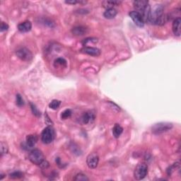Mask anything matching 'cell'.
<instances>
[{
	"label": "cell",
	"instance_id": "6da1fadb",
	"mask_svg": "<svg viewBox=\"0 0 181 181\" xmlns=\"http://www.w3.org/2000/svg\"><path fill=\"white\" fill-rule=\"evenodd\" d=\"M28 158L33 164L38 165V166H41L42 163L45 161V156L42 151L37 149H33L29 153Z\"/></svg>",
	"mask_w": 181,
	"mask_h": 181
},
{
	"label": "cell",
	"instance_id": "7a4b0ae2",
	"mask_svg": "<svg viewBox=\"0 0 181 181\" xmlns=\"http://www.w3.org/2000/svg\"><path fill=\"white\" fill-rule=\"evenodd\" d=\"M148 173V166L144 163H139L136 166L134 171V177L136 180H140L144 179Z\"/></svg>",
	"mask_w": 181,
	"mask_h": 181
},
{
	"label": "cell",
	"instance_id": "3957f363",
	"mask_svg": "<svg viewBox=\"0 0 181 181\" xmlns=\"http://www.w3.org/2000/svg\"><path fill=\"white\" fill-rule=\"evenodd\" d=\"M55 138V131L54 129L51 126L45 127L42 132L41 140L44 144H50L53 141Z\"/></svg>",
	"mask_w": 181,
	"mask_h": 181
},
{
	"label": "cell",
	"instance_id": "277c9868",
	"mask_svg": "<svg viewBox=\"0 0 181 181\" xmlns=\"http://www.w3.org/2000/svg\"><path fill=\"white\" fill-rule=\"evenodd\" d=\"M173 127V125L169 122H159L155 124L151 128L152 132L156 135H159L168 131Z\"/></svg>",
	"mask_w": 181,
	"mask_h": 181
},
{
	"label": "cell",
	"instance_id": "5b68a950",
	"mask_svg": "<svg viewBox=\"0 0 181 181\" xmlns=\"http://www.w3.org/2000/svg\"><path fill=\"white\" fill-rule=\"evenodd\" d=\"M17 57L23 61H31L33 59V54L28 49L26 48H21L16 51Z\"/></svg>",
	"mask_w": 181,
	"mask_h": 181
},
{
	"label": "cell",
	"instance_id": "8992f818",
	"mask_svg": "<svg viewBox=\"0 0 181 181\" xmlns=\"http://www.w3.org/2000/svg\"><path fill=\"white\" fill-rule=\"evenodd\" d=\"M99 162V156L96 153L90 154L86 158V164L89 168H96Z\"/></svg>",
	"mask_w": 181,
	"mask_h": 181
},
{
	"label": "cell",
	"instance_id": "52a82bcc",
	"mask_svg": "<svg viewBox=\"0 0 181 181\" xmlns=\"http://www.w3.org/2000/svg\"><path fill=\"white\" fill-rule=\"evenodd\" d=\"M129 16L131 17V19H132V21H134L136 25L139 27H143L144 25V19L141 14L139 12H136V11H132V12H129Z\"/></svg>",
	"mask_w": 181,
	"mask_h": 181
},
{
	"label": "cell",
	"instance_id": "ba28073f",
	"mask_svg": "<svg viewBox=\"0 0 181 181\" xmlns=\"http://www.w3.org/2000/svg\"><path fill=\"white\" fill-rule=\"evenodd\" d=\"M81 52L85 53V54L89 55L91 56H94V57H98L100 55V50L98 48H93V47H84L81 50Z\"/></svg>",
	"mask_w": 181,
	"mask_h": 181
},
{
	"label": "cell",
	"instance_id": "9c48e42d",
	"mask_svg": "<svg viewBox=\"0 0 181 181\" xmlns=\"http://www.w3.org/2000/svg\"><path fill=\"white\" fill-rule=\"evenodd\" d=\"M180 24H181V19L180 17H178L174 19V21L173 22V26H172V30H173L174 35L178 37L180 36V33H181Z\"/></svg>",
	"mask_w": 181,
	"mask_h": 181
},
{
	"label": "cell",
	"instance_id": "30bf717a",
	"mask_svg": "<svg viewBox=\"0 0 181 181\" xmlns=\"http://www.w3.org/2000/svg\"><path fill=\"white\" fill-rule=\"evenodd\" d=\"M95 113H93L92 111H89L84 114L81 118V120L84 124H89L90 123V122L91 123V122L95 120Z\"/></svg>",
	"mask_w": 181,
	"mask_h": 181
},
{
	"label": "cell",
	"instance_id": "8fae6325",
	"mask_svg": "<svg viewBox=\"0 0 181 181\" xmlns=\"http://www.w3.org/2000/svg\"><path fill=\"white\" fill-rule=\"evenodd\" d=\"M31 28H32V24L29 21H24L18 25V29L22 33L28 32L31 30Z\"/></svg>",
	"mask_w": 181,
	"mask_h": 181
},
{
	"label": "cell",
	"instance_id": "7c38bea8",
	"mask_svg": "<svg viewBox=\"0 0 181 181\" xmlns=\"http://www.w3.org/2000/svg\"><path fill=\"white\" fill-rule=\"evenodd\" d=\"M87 31H87V28L86 27L79 26L73 28L72 30H71V33H73V35H77V36H81V35L86 34Z\"/></svg>",
	"mask_w": 181,
	"mask_h": 181
},
{
	"label": "cell",
	"instance_id": "4fadbf2b",
	"mask_svg": "<svg viewBox=\"0 0 181 181\" xmlns=\"http://www.w3.org/2000/svg\"><path fill=\"white\" fill-rule=\"evenodd\" d=\"M38 137L36 135H29L26 137V144L29 147H33L36 144Z\"/></svg>",
	"mask_w": 181,
	"mask_h": 181
},
{
	"label": "cell",
	"instance_id": "5bb4252c",
	"mask_svg": "<svg viewBox=\"0 0 181 181\" xmlns=\"http://www.w3.org/2000/svg\"><path fill=\"white\" fill-rule=\"evenodd\" d=\"M117 14H118L117 10L114 8H111V9H106V12H104L103 16L106 19H114V18L116 16Z\"/></svg>",
	"mask_w": 181,
	"mask_h": 181
},
{
	"label": "cell",
	"instance_id": "9a60e30c",
	"mask_svg": "<svg viewBox=\"0 0 181 181\" xmlns=\"http://www.w3.org/2000/svg\"><path fill=\"white\" fill-rule=\"evenodd\" d=\"M121 3L122 2L119 1H103L102 2V6L108 9L113 8L114 6L120 5Z\"/></svg>",
	"mask_w": 181,
	"mask_h": 181
},
{
	"label": "cell",
	"instance_id": "2e32d148",
	"mask_svg": "<svg viewBox=\"0 0 181 181\" xmlns=\"http://www.w3.org/2000/svg\"><path fill=\"white\" fill-rule=\"evenodd\" d=\"M122 132H123V128L120 125L115 124L113 128V135L114 137L119 138L120 136L122 135Z\"/></svg>",
	"mask_w": 181,
	"mask_h": 181
},
{
	"label": "cell",
	"instance_id": "e0dca14e",
	"mask_svg": "<svg viewBox=\"0 0 181 181\" xmlns=\"http://www.w3.org/2000/svg\"><path fill=\"white\" fill-rule=\"evenodd\" d=\"M180 165L179 162H176L175 164H173L172 166H170L167 169V174L169 176L172 175V173H173L174 171L176 169H180Z\"/></svg>",
	"mask_w": 181,
	"mask_h": 181
},
{
	"label": "cell",
	"instance_id": "ac0fdd59",
	"mask_svg": "<svg viewBox=\"0 0 181 181\" xmlns=\"http://www.w3.org/2000/svg\"><path fill=\"white\" fill-rule=\"evenodd\" d=\"M54 66L55 67H66L67 66V61L64 58L59 57L57 59H56L54 62Z\"/></svg>",
	"mask_w": 181,
	"mask_h": 181
},
{
	"label": "cell",
	"instance_id": "d6986e66",
	"mask_svg": "<svg viewBox=\"0 0 181 181\" xmlns=\"http://www.w3.org/2000/svg\"><path fill=\"white\" fill-rule=\"evenodd\" d=\"M60 104H61V101L58 100H53L52 102L50 103V105H49V107L51 109H53V110H57V109L59 108Z\"/></svg>",
	"mask_w": 181,
	"mask_h": 181
},
{
	"label": "cell",
	"instance_id": "ffe728a7",
	"mask_svg": "<svg viewBox=\"0 0 181 181\" xmlns=\"http://www.w3.org/2000/svg\"><path fill=\"white\" fill-rule=\"evenodd\" d=\"M9 176L11 178H13V179H19V178L24 177V173H21V171H15L10 173Z\"/></svg>",
	"mask_w": 181,
	"mask_h": 181
},
{
	"label": "cell",
	"instance_id": "44dd1931",
	"mask_svg": "<svg viewBox=\"0 0 181 181\" xmlns=\"http://www.w3.org/2000/svg\"><path fill=\"white\" fill-rule=\"evenodd\" d=\"M74 180L76 181H86V180H89V178H87V176L86 175H84V174L81 173H79L76 175L75 178H74Z\"/></svg>",
	"mask_w": 181,
	"mask_h": 181
},
{
	"label": "cell",
	"instance_id": "7402d4cb",
	"mask_svg": "<svg viewBox=\"0 0 181 181\" xmlns=\"http://www.w3.org/2000/svg\"><path fill=\"white\" fill-rule=\"evenodd\" d=\"M16 105L19 107H22L24 106V100L23 97L20 94H17L16 96Z\"/></svg>",
	"mask_w": 181,
	"mask_h": 181
},
{
	"label": "cell",
	"instance_id": "603a6c76",
	"mask_svg": "<svg viewBox=\"0 0 181 181\" xmlns=\"http://www.w3.org/2000/svg\"><path fill=\"white\" fill-rule=\"evenodd\" d=\"M71 115V111L70 109H67L64 111H63L61 114V118L62 120H66L70 117Z\"/></svg>",
	"mask_w": 181,
	"mask_h": 181
},
{
	"label": "cell",
	"instance_id": "cb8c5ba5",
	"mask_svg": "<svg viewBox=\"0 0 181 181\" xmlns=\"http://www.w3.org/2000/svg\"><path fill=\"white\" fill-rule=\"evenodd\" d=\"M31 110H32V113H33V115L37 116V117H40L41 116V112L38 110V109L36 108V106H35L34 104L33 103H31Z\"/></svg>",
	"mask_w": 181,
	"mask_h": 181
},
{
	"label": "cell",
	"instance_id": "d4e9b609",
	"mask_svg": "<svg viewBox=\"0 0 181 181\" xmlns=\"http://www.w3.org/2000/svg\"><path fill=\"white\" fill-rule=\"evenodd\" d=\"M8 150H9V148H8L7 144H6V143L2 142H1V155L2 156L3 154L7 153Z\"/></svg>",
	"mask_w": 181,
	"mask_h": 181
},
{
	"label": "cell",
	"instance_id": "484cf974",
	"mask_svg": "<svg viewBox=\"0 0 181 181\" xmlns=\"http://www.w3.org/2000/svg\"><path fill=\"white\" fill-rule=\"evenodd\" d=\"M93 42V43H96L98 42V39L95 38H88L85 39L83 41L84 45H86L88 42Z\"/></svg>",
	"mask_w": 181,
	"mask_h": 181
},
{
	"label": "cell",
	"instance_id": "4316f807",
	"mask_svg": "<svg viewBox=\"0 0 181 181\" xmlns=\"http://www.w3.org/2000/svg\"><path fill=\"white\" fill-rule=\"evenodd\" d=\"M86 1H77V0H70V1H66L65 3L69 4H86Z\"/></svg>",
	"mask_w": 181,
	"mask_h": 181
},
{
	"label": "cell",
	"instance_id": "83f0119b",
	"mask_svg": "<svg viewBox=\"0 0 181 181\" xmlns=\"http://www.w3.org/2000/svg\"><path fill=\"white\" fill-rule=\"evenodd\" d=\"M8 28H9L8 24L4 23V22H2L1 26H0V31H1V32H4V31H7Z\"/></svg>",
	"mask_w": 181,
	"mask_h": 181
}]
</instances>
